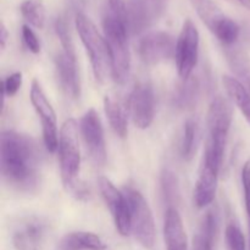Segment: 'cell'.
<instances>
[{
    "label": "cell",
    "instance_id": "1",
    "mask_svg": "<svg viewBox=\"0 0 250 250\" xmlns=\"http://www.w3.org/2000/svg\"><path fill=\"white\" fill-rule=\"evenodd\" d=\"M0 166L2 180L14 190L33 193L38 189L42 156L38 144L32 137L16 131L2 132Z\"/></svg>",
    "mask_w": 250,
    "mask_h": 250
},
{
    "label": "cell",
    "instance_id": "2",
    "mask_svg": "<svg viewBox=\"0 0 250 250\" xmlns=\"http://www.w3.org/2000/svg\"><path fill=\"white\" fill-rule=\"evenodd\" d=\"M102 24L104 37L111 53L112 80L119 84H124L128 78L131 70L126 1L105 0Z\"/></svg>",
    "mask_w": 250,
    "mask_h": 250
},
{
    "label": "cell",
    "instance_id": "3",
    "mask_svg": "<svg viewBox=\"0 0 250 250\" xmlns=\"http://www.w3.org/2000/svg\"><path fill=\"white\" fill-rule=\"evenodd\" d=\"M59 158L61 178L66 189L77 199H87L89 193L88 188L78 177L81 167V149L78 126L73 119L66 120L60 129Z\"/></svg>",
    "mask_w": 250,
    "mask_h": 250
},
{
    "label": "cell",
    "instance_id": "4",
    "mask_svg": "<svg viewBox=\"0 0 250 250\" xmlns=\"http://www.w3.org/2000/svg\"><path fill=\"white\" fill-rule=\"evenodd\" d=\"M75 22L78 36L89 56L95 80L99 83H104L109 76L112 77L111 53L106 39L100 34L92 20L83 12H77Z\"/></svg>",
    "mask_w": 250,
    "mask_h": 250
},
{
    "label": "cell",
    "instance_id": "5",
    "mask_svg": "<svg viewBox=\"0 0 250 250\" xmlns=\"http://www.w3.org/2000/svg\"><path fill=\"white\" fill-rule=\"evenodd\" d=\"M232 105L224 97H216L211 102L208 111V131L209 138L207 142L204 156L222 167L226 148L227 137L232 125Z\"/></svg>",
    "mask_w": 250,
    "mask_h": 250
},
{
    "label": "cell",
    "instance_id": "6",
    "mask_svg": "<svg viewBox=\"0 0 250 250\" xmlns=\"http://www.w3.org/2000/svg\"><path fill=\"white\" fill-rule=\"evenodd\" d=\"M129 205V219H131V233L138 243L146 249H151L155 246L156 229L153 212L146 198L136 188L125 187Z\"/></svg>",
    "mask_w": 250,
    "mask_h": 250
},
{
    "label": "cell",
    "instance_id": "7",
    "mask_svg": "<svg viewBox=\"0 0 250 250\" xmlns=\"http://www.w3.org/2000/svg\"><path fill=\"white\" fill-rule=\"evenodd\" d=\"M189 1L203 23L224 44L225 48L236 44L241 33V27L234 20L225 15L221 7L214 0H189Z\"/></svg>",
    "mask_w": 250,
    "mask_h": 250
},
{
    "label": "cell",
    "instance_id": "8",
    "mask_svg": "<svg viewBox=\"0 0 250 250\" xmlns=\"http://www.w3.org/2000/svg\"><path fill=\"white\" fill-rule=\"evenodd\" d=\"M200 37L198 28L190 20L183 22L182 29L176 42V65L182 80L192 77L199 58Z\"/></svg>",
    "mask_w": 250,
    "mask_h": 250
},
{
    "label": "cell",
    "instance_id": "9",
    "mask_svg": "<svg viewBox=\"0 0 250 250\" xmlns=\"http://www.w3.org/2000/svg\"><path fill=\"white\" fill-rule=\"evenodd\" d=\"M170 0H127V21L132 36L153 27L165 14Z\"/></svg>",
    "mask_w": 250,
    "mask_h": 250
},
{
    "label": "cell",
    "instance_id": "10",
    "mask_svg": "<svg viewBox=\"0 0 250 250\" xmlns=\"http://www.w3.org/2000/svg\"><path fill=\"white\" fill-rule=\"evenodd\" d=\"M31 102L39 116L43 128V142L48 151L54 153L59 149V138L60 134L58 132V121L56 114L51 106L50 102L46 98L43 88L38 81H33L31 87Z\"/></svg>",
    "mask_w": 250,
    "mask_h": 250
},
{
    "label": "cell",
    "instance_id": "11",
    "mask_svg": "<svg viewBox=\"0 0 250 250\" xmlns=\"http://www.w3.org/2000/svg\"><path fill=\"white\" fill-rule=\"evenodd\" d=\"M80 132L84 142L90 160L97 166H103L106 161L104 129L102 120L94 109L85 112L80 121Z\"/></svg>",
    "mask_w": 250,
    "mask_h": 250
},
{
    "label": "cell",
    "instance_id": "12",
    "mask_svg": "<svg viewBox=\"0 0 250 250\" xmlns=\"http://www.w3.org/2000/svg\"><path fill=\"white\" fill-rule=\"evenodd\" d=\"M98 185L103 199L111 212L116 229L121 236H128L131 233V219H129V205L126 194L120 192L114 183L106 177H100Z\"/></svg>",
    "mask_w": 250,
    "mask_h": 250
},
{
    "label": "cell",
    "instance_id": "13",
    "mask_svg": "<svg viewBox=\"0 0 250 250\" xmlns=\"http://www.w3.org/2000/svg\"><path fill=\"white\" fill-rule=\"evenodd\" d=\"M129 115L138 128L146 129L155 116V94L149 82H139L132 89L128 99Z\"/></svg>",
    "mask_w": 250,
    "mask_h": 250
},
{
    "label": "cell",
    "instance_id": "14",
    "mask_svg": "<svg viewBox=\"0 0 250 250\" xmlns=\"http://www.w3.org/2000/svg\"><path fill=\"white\" fill-rule=\"evenodd\" d=\"M176 53V41L167 32H151L138 43V55L146 65L154 66L168 60Z\"/></svg>",
    "mask_w": 250,
    "mask_h": 250
},
{
    "label": "cell",
    "instance_id": "15",
    "mask_svg": "<svg viewBox=\"0 0 250 250\" xmlns=\"http://www.w3.org/2000/svg\"><path fill=\"white\" fill-rule=\"evenodd\" d=\"M55 73L61 90L70 99H78L81 95V81L78 75L76 54L61 50L54 59Z\"/></svg>",
    "mask_w": 250,
    "mask_h": 250
},
{
    "label": "cell",
    "instance_id": "16",
    "mask_svg": "<svg viewBox=\"0 0 250 250\" xmlns=\"http://www.w3.org/2000/svg\"><path fill=\"white\" fill-rule=\"evenodd\" d=\"M220 170L221 167H219L216 164L205 156L203 158L199 176L195 182L194 193H193L194 205L198 209H204L214 202Z\"/></svg>",
    "mask_w": 250,
    "mask_h": 250
},
{
    "label": "cell",
    "instance_id": "17",
    "mask_svg": "<svg viewBox=\"0 0 250 250\" xmlns=\"http://www.w3.org/2000/svg\"><path fill=\"white\" fill-rule=\"evenodd\" d=\"M48 231V225L41 217L31 216L24 220L14 234L16 250H39Z\"/></svg>",
    "mask_w": 250,
    "mask_h": 250
},
{
    "label": "cell",
    "instance_id": "18",
    "mask_svg": "<svg viewBox=\"0 0 250 250\" xmlns=\"http://www.w3.org/2000/svg\"><path fill=\"white\" fill-rule=\"evenodd\" d=\"M164 239L167 250H188L187 234L177 208H168L166 210Z\"/></svg>",
    "mask_w": 250,
    "mask_h": 250
},
{
    "label": "cell",
    "instance_id": "19",
    "mask_svg": "<svg viewBox=\"0 0 250 250\" xmlns=\"http://www.w3.org/2000/svg\"><path fill=\"white\" fill-rule=\"evenodd\" d=\"M200 84L195 77L182 80L172 93V105L180 111H188L197 105Z\"/></svg>",
    "mask_w": 250,
    "mask_h": 250
},
{
    "label": "cell",
    "instance_id": "20",
    "mask_svg": "<svg viewBox=\"0 0 250 250\" xmlns=\"http://www.w3.org/2000/svg\"><path fill=\"white\" fill-rule=\"evenodd\" d=\"M106 244L92 232L77 231L67 233L60 242L61 250H106Z\"/></svg>",
    "mask_w": 250,
    "mask_h": 250
},
{
    "label": "cell",
    "instance_id": "21",
    "mask_svg": "<svg viewBox=\"0 0 250 250\" xmlns=\"http://www.w3.org/2000/svg\"><path fill=\"white\" fill-rule=\"evenodd\" d=\"M219 229V219L215 211H209L204 217L193 238V250H214V241Z\"/></svg>",
    "mask_w": 250,
    "mask_h": 250
},
{
    "label": "cell",
    "instance_id": "22",
    "mask_svg": "<svg viewBox=\"0 0 250 250\" xmlns=\"http://www.w3.org/2000/svg\"><path fill=\"white\" fill-rule=\"evenodd\" d=\"M222 82L232 102L237 105V107L241 110L247 121L250 124V92L248 88L236 77H229V76H225Z\"/></svg>",
    "mask_w": 250,
    "mask_h": 250
},
{
    "label": "cell",
    "instance_id": "23",
    "mask_svg": "<svg viewBox=\"0 0 250 250\" xmlns=\"http://www.w3.org/2000/svg\"><path fill=\"white\" fill-rule=\"evenodd\" d=\"M225 54L231 70L250 92V59L248 54L242 49L234 48V45L226 46Z\"/></svg>",
    "mask_w": 250,
    "mask_h": 250
},
{
    "label": "cell",
    "instance_id": "24",
    "mask_svg": "<svg viewBox=\"0 0 250 250\" xmlns=\"http://www.w3.org/2000/svg\"><path fill=\"white\" fill-rule=\"evenodd\" d=\"M199 121L195 117H189L183 125L180 142V151L186 161H190L197 153L199 143Z\"/></svg>",
    "mask_w": 250,
    "mask_h": 250
},
{
    "label": "cell",
    "instance_id": "25",
    "mask_svg": "<svg viewBox=\"0 0 250 250\" xmlns=\"http://www.w3.org/2000/svg\"><path fill=\"white\" fill-rule=\"evenodd\" d=\"M104 109L106 114L109 124L115 133L121 138L127 136V114L121 104L116 99L111 97H106L104 99Z\"/></svg>",
    "mask_w": 250,
    "mask_h": 250
},
{
    "label": "cell",
    "instance_id": "26",
    "mask_svg": "<svg viewBox=\"0 0 250 250\" xmlns=\"http://www.w3.org/2000/svg\"><path fill=\"white\" fill-rule=\"evenodd\" d=\"M160 183L164 202L165 204H167V209L168 208H177V205L180 204L181 192L176 173L170 168H164V171L161 172Z\"/></svg>",
    "mask_w": 250,
    "mask_h": 250
},
{
    "label": "cell",
    "instance_id": "27",
    "mask_svg": "<svg viewBox=\"0 0 250 250\" xmlns=\"http://www.w3.org/2000/svg\"><path fill=\"white\" fill-rule=\"evenodd\" d=\"M23 19L36 28H43L45 22V9L41 0H24L20 6Z\"/></svg>",
    "mask_w": 250,
    "mask_h": 250
},
{
    "label": "cell",
    "instance_id": "28",
    "mask_svg": "<svg viewBox=\"0 0 250 250\" xmlns=\"http://www.w3.org/2000/svg\"><path fill=\"white\" fill-rule=\"evenodd\" d=\"M225 239H226L227 250H247L244 234L241 227L236 222H231V224L227 225Z\"/></svg>",
    "mask_w": 250,
    "mask_h": 250
},
{
    "label": "cell",
    "instance_id": "29",
    "mask_svg": "<svg viewBox=\"0 0 250 250\" xmlns=\"http://www.w3.org/2000/svg\"><path fill=\"white\" fill-rule=\"evenodd\" d=\"M55 32L59 41H60L62 50L66 51V53L76 54L75 45H73L72 38H71V33L70 29H68L67 22H66V20H63L62 17H59L55 21Z\"/></svg>",
    "mask_w": 250,
    "mask_h": 250
},
{
    "label": "cell",
    "instance_id": "30",
    "mask_svg": "<svg viewBox=\"0 0 250 250\" xmlns=\"http://www.w3.org/2000/svg\"><path fill=\"white\" fill-rule=\"evenodd\" d=\"M22 85V73L15 72L7 76L2 81V95L4 97H14Z\"/></svg>",
    "mask_w": 250,
    "mask_h": 250
},
{
    "label": "cell",
    "instance_id": "31",
    "mask_svg": "<svg viewBox=\"0 0 250 250\" xmlns=\"http://www.w3.org/2000/svg\"><path fill=\"white\" fill-rule=\"evenodd\" d=\"M22 41H23L24 46L31 53L38 54L41 51V42H39L37 34L34 33L33 29L28 24H23L22 26Z\"/></svg>",
    "mask_w": 250,
    "mask_h": 250
},
{
    "label": "cell",
    "instance_id": "32",
    "mask_svg": "<svg viewBox=\"0 0 250 250\" xmlns=\"http://www.w3.org/2000/svg\"><path fill=\"white\" fill-rule=\"evenodd\" d=\"M242 185H243L246 210L248 214V220H250V159L247 160L242 168Z\"/></svg>",
    "mask_w": 250,
    "mask_h": 250
},
{
    "label": "cell",
    "instance_id": "33",
    "mask_svg": "<svg viewBox=\"0 0 250 250\" xmlns=\"http://www.w3.org/2000/svg\"><path fill=\"white\" fill-rule=\"evenodd\" d=\"M7 39H9V32H7L5 24L1 22V26H0V46L4 50L5 46H6Z\"/></svg>",
    "mask_w": 250,
    "mask_h": 250
},
{
    "label": "cell",
    "instance_id": "34",
    "mask_svg": "<svg viewBox=\"0 0 250 250\" xmlns=\"http://www.w3.org/2000/svg\"><path fill=\"white\" fill-rule=\"evenodd\" d=\"M236 1H238L239 4L243 7H246V9L250 10V0H236Z\"/></svg>",
    "mask_w": 250,
    "mask_h": 250
},
{
    "label": "cell",
    "instance_id": "35",
    "mask_svg": "<svg viewBox=\"0 0 250 250\" xmlns=\"http://www.w3.org/2000/svg\"><path fill=\"white\" fill-rule=\"evenodd\" d=\"M249 250H250V220H249Z\"/></svg>",
    "mask_w": 250,
    "mask_h": 250
}]
</instances>
